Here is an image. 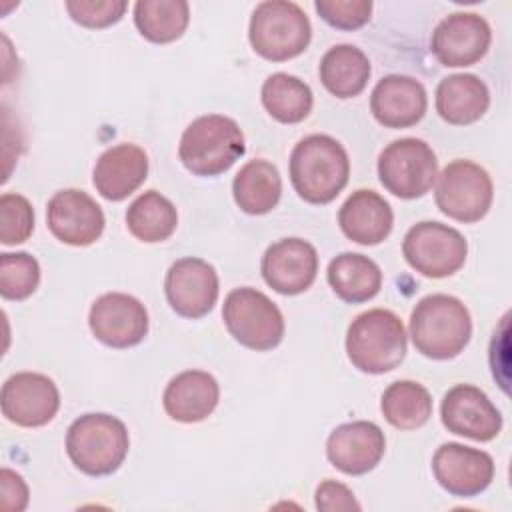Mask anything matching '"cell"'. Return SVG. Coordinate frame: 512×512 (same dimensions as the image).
Masks as SVG:
<instances>
[{
    "instance_id": "1",
    "label": "cell",
    "mask_w": 512,
    "mask_h": 512,
    "mask_svg": "<svg viewBox=\"0 0 512 512\" xmlns=\"http://www.w3.org/2000/svg\"><path fill=\"white\" fill-rule=\"evenodd\" d=\"M350 176L344 146L326 134L302 138L290 154V180L298 196L310 204L332 202Z\"/></svg>"
},
{
    "instance_id": "2",
    "label": "cell",
    "mask_w": 512,
    "mask_h": 512,
    "mask_svg": "<svg viewBox=\"0 0 512 512\" xmlns=\"http://www.w3.org/2000/svg\"><path fill=\"white\" fill-rule=\"evenodd\" d=\"M410 336L422 356L432 360L454 358L470 342V312L454 296H424L410 314Z\"/></svg>"
},
{
    "instance_id": "3",
    "label": "cell",
    "mask_w": 512,
    "mask_h": 512,
    "mask_svg": "<svg viewBox=\"0 0 512 512\" xmlns=\"http://www.w3.org/2000/svg\"><path fill=\"white\" fill-rule=\"evenodd\" d=\"M130 448L128 430L110 414L92 412L76 418L66 434L72 464L88 476H106L120 468Z\"/></svg>"
},
{
    "instance_id": "4",
    "label": "cell",
    "mask_w": 512,
    "mask_h": 512,
    "mask_svg": "<svg viewBox=\"0 0 512 512\" xmlns=\"http://www.w3.org/2000/svg\"><path fill=\"white\" fill-rule=\"evenodd\" d=\"M346 354L360 372L384 374L394 370L406 356L402 320L384 308L358 314L346 332Z\"/></svg>"
},
{
    "instance_id": "5",
    "label": "cell",
    "mask_w": 512,
    "mask_h": 512,
    "mask_svg": "<svg viewBox=\"0 0 512 512\" xmlns=\"http://www.w3.org/2000/svg\"><path fill=\"white\" fill-rule=\"evenodd\" d=\"M246 150L240 126L222 114L196 118L184 130L178 156L184 168L196 176L226 172Z\"/></svg>"
},
{
    "instance_id": "6",
    "label": "cell",
    "mask_w": 512,
    "mask_h": 512,
    "mask_svg": "<svg viewBox=\"0 0 512 512\" xmlns=\"http://www.w3.org/2000/svg\"><path fill=\"white\" fill-rule=\"evenodd\" d=\"M248 38L256 54L272 62H284L306 50L312 26L298 4L270 0L260 2L252 12Z\"/></svg>"
},
{
    "instance_id": "7",
    "label": "cell",
    "mask_w": 512,
    "mask_h": 512,
    "mask_svg": "<svg viewBox=\"0 0 512 512\" xmlns=\"http://www.w3.org/2000/svg\"><path fill=\"white\" fill-rule=\"evenodd\" d=\"M230 336L250 350H272L284 338V318L280 308L256 288L232 290L222 308Z\"/></svg>"
},
{
    "instance_id": "8",
    "label": "cell",
    "mask_w": 512,
    "mask_h": 512,
    "mask_svg": "<svg viewBox=\"0 0 512 512\" xmlns=\"http://www.w3.org/2000/svg\"><path fill=\"white\" fill-rule=\"evenodd\" d=\"M378 178L398 198H420L438 178L436 154L420 138L394 140L380 152Z\"/></svg>"
},
{
    "instance_id": "9",
    "label": "cell",
    "mask_w": 512,
    "mask_h": 512,
    "mask_svg": "<svg viewBox=\"0 0 512 512\" xmlns=\"http://www.w3.org/2000/svg\"><path fill=\"white\" fill-rule=\"evenodd\" d=\"M402 254L422 276L444 278L464 266L468 242L456 228L440 222H418L406 232Z\"/></svg>"
},
{
    "instance_id": "10",
    "label": "cell",
    "mask_w": 512,
    "mask_h": 512,
    "mask_svg": "<svg viewBox=\"0 0 512 512\" xmlns=\"http://www.w3.org/2000/svg\"><path fill=\"white\" fill-rule=\"evenodd\" d=\"M494 196L488 172L470 160L450 162L436 182V204L452 220L478 222L490 210Z\"/></svg>"
},
{
    "instance_id": "11",
    "label": "cell",
    "mask_w": 512,
    "mask_h": 512,
    "mask_svg": "<svg viewBox=\"0 0 512 512\" xmlns=\"http://www.w3.org/2000/svg\"><path fill=\"white\" fill-rule=\"evenodd\" d=\"M88 324L96 340L110 348H130L148 334V312L144 304L124 292H108L94 300Z\"/></svg>"
},
{
    "instance_id": "12",
    "label": "cell",
    "mask_w": 512,
    "mask_h": 512,
    "mask_svg": "<svg viewBox=\"0 0 512 512\" xmlns=\"http://www.w3.org/2000/svg\"><path fill=\"white\" fill-rule=\"evenodd\" d=\"M218 290V274L202 258H180L166 272V300L184 318L196 320L206 316L218 300Z\"/></svg>"
},
{
    "instance_id": "13",
    "label": "cell",
    "mask_w": 512,
    "mask_h": 512,
    "mask_svg": "<svg viewBox=\"0 0 512 512\" xmlns=\"http://www.w3.org/2000/svg\"><path fill=\"white\" fill-rule=\"evenodd\" d=\"M2 414L24 428H38L48 424L58 408L60 394L56 384L38 372L12 374L2 386Z\"/></svg>"
},
{
    "instance_id": "14",
    "label": "cell",
    "mask_w": 512,
    "mask_h": 512,
    "mask_svg": "<svg viewBox=\"0 0 512 512\" xmlns=\"http://www.w3.org/2000/svg\"><path fill=\"white\" fill-rule=\"evenodd\" d=\"M432 472L448 494L470 498L490 486L494 478V460L484 450L448 442L434 452Z\"/></svg>"
},
{
    "instance_id": "15",
    "label": "cell",
    "mask_w": 512,
    "mask_h": 512,
    "mask_svg": "<svg viewBox=\"0 0 512 512\" xmlns=\"http://www.w3.org/2000/svg\"><path fill=\"white\" fill-rule=\"evenodd\" d=\"M492 32L488 22L474 12H454L432 32L430 48L436 60L448 68L472 66L488 50Z\"/></svg>"
},
{
    "instance_id": "16",
    "label": "cell",
    "mask_w": 512,
    "mask_h": 512,
    "mask_svg": "<svg viewBox=\"0 0 512 512\" xmlns=\"http://www.w3.org/2000/svg\"><path fill=\"white\" fill-rule=\"evenodd\" d=\"M440 416L448 432L478 442L496 438L502 428L498 408L472 384H458L450 388L442 398Z\"/></svg>"
},
{
    "instance_id": "17",
    "label": "cell",
    "mask_w": 512,
    "mask_h": 512,
    "mask_svg": "<svg viewBox=\"0 0 512 512\" xmlns=\"http://www.w3.org/2000/svg\"><path fill=\"white\" fill-rule=\"evenodd\" d=\"M46 222L54 238L70 246H88L104 230V212L92 196L78 188L56 192L46 208Z\"/></svg>"
},
{
    "instance_id": "18",
    "label": "cell",
    "mask_w": 512,
    "mask_h": 512,
    "mask_svg": "<svg viewBox=\"0 0 512 512\" xmlns=\"http://www.w3.org/2000/svg\"><path fill=\"white\" fill-rule=\"evenodd\" d=\"M262 278L278 294L294 296L312 286L318 272L316 248L302 238H282L262 256Z\"/></svg>"
},
{
    "instance_id": "19",
    "label": "cell",
    "mask_w": 512,
    "mask_h": 512,
    "mask_svg": "<svg viewBox=\"0 0 512 512\" xmlns=\"http://www.w3.org/2000/svg\"><path fill=\"white\" fill-rule=\"evenodd\" d=\"M386 450L384 432L366 420L346 422L332 430L326 442V456L344 474L360 476L376 468Z\"/></svg>"
},
{
    "instance_id": "20",
    "label": "cell",
    "mask_w": 512,
    "mask_h": 512,
    "mask_svg": "<svg viewBox=\"0 0 512 512\" xmlns=\"http://www.w3.org/2000/svg\"><path fill=\"white\" fill-rule=\"evenodd\" d=\"M428 106L424 86L402 74L382 78L370 96L374 118L386 128H408L422 120Z\"/></svg>"
},
{
    "instance_id": "21",
    "label": "cell",
    "mask_w": 512,
    "mask_h": 512,
    "mask_svg": "<svg viewBox=\"0 0 512 512\" xmlns=\"http://www.w3.org/2000/svg\"><path fill=\"white\" fill-rule=\"evenodd\" d=\"M148 176V156L136 144H116L96 160L92 182L106 200L120 202L128 198Z\"/></svg>"
},
{
    "instance_id": "22",
    "label": "cell",
    "mask_w": 512,
    "mask_h": 512,
    "mask_svg": "<svg viewBox=\"0 0 512 512\" xmlns=\"http://www.w3.org/2000/svg\"><path fill=\"white\" fill-rule=\"evenodd\" d=\"M338 224L352 242L374 246L392 232L394 214L390 204L374 190H356L340 206Z\"/></svg>"
},
{
    "instance_id": "23",
    "label": "cell",
    "mask_w": 512,
    "mask_h": 512,
    "mask_svg": "<svg viewBox=\"0 0 512 512\" xmlns=\"http://www.w3.org/2000/svg\"><path fill=\"white\" fill-rule=\"evenodd\" d=\"M220 398L218 382L204 370H186L174 376L162 396L166 414L184 424L208 418Z\"/></svg>"
},
{
    "instance_id": "24",
    "label": "cell",
    "mask_w": 512,
    "mask_h": 512,
    "mask_svg": "<svg viewBox=\"0 0 512 512\" xmlns=\"http://www.w3.org/2000/svg\"><path fill=\"white\" fill-rule=\"evenodd\" d=\"M488 106L490 92L474 74H452L436 88V112L448 124H472L484 116Z\"/></svg>"
},
{
    "instance_id": "25",
    "label": "cell",
    "mask_w": 512,
    "mask_h": 512,
    "mask_svg": "<svg viewBox=\"0 0 512 512\" xmlns=\"http://www.w3.org/2000/svg\"><path fill=\"white\" fill-rule=\"evenodd\" d=\"M326 278L334 294L348 304H360L374 298L382 286V272L378 264L356 252L336 256L328 264Z\"/></svg>"
},
{
    "instance_id": "26",
    "label": "cell",
    "mask_w": 512,
    "mask_h": 512,
    "mask_svg": "<svg viewBox=\"0 0 512 512\" xmlns=\"http://www.w3.org/2000/svg\"><path fill=\"white\" fill-rule=\"evenodd\" d=\"M320 82L336 98L358 96L370 78V60L368 56L352 46L338 44L330 48L320 60Z\"/></svg>"
},
{
    "instance_id": "27",
    "label": "cell",
    "mask_w": 512,
    "mask_h": 512,
    "mask_svg": "<svg viewBox=\"0 0 512 512\" xmlns=\"http://www.w3.org/2000/svg\"><path fill=\"white\" fill-rule=\"evenodd\" d=\"M232 194L238 208L246 214L270 212L282 194L278 168L268 160H250L234 176Z\"/></svg>"
},
{
    "instance_id": "28",
    "label": "cell",
    "mask_w": 512,
    "mask_h": 512,
    "mask_svg": "<svg viewBox=\"0 0 512 512\" xmlns=\"http://www.w3.org/2000/svg\"><path fill=\"white\" fill-rule=\"evenodd\" d=\"M126 226L140 242H162L174 234L178 226V212L166 196L156 190H148L128 206Z\"/></svg>"
},
{
    "instance_id": "29",
    "label": "cell",
    "mask_w": 512,
    "mask_h": 512,
    "mask_svg": "<svg viewBox=\"0 0 512 512\" xmlns=\"http://www.w3.org/2000/svg\"><path fill=\"white\" fill-rule=\"evenodd\" d=\"M262 104L274 120L296 124L310 114L314 98L306 82L292 74L276 72L262 84Z\"/></svg>"
},
{
    "instance_id": "30",
    "label": "cell",
    "mask_w": 512,
    "mask_h": 512,
    "mask_svg": "<svg viewBox=\"0 0 512 512\" xmlns=\"http://www.w3.org/2000/svg\"><path fill=\"white\" fill-rule=\"evenodd\" d=\"M188 20L190 10L184 0H138L134 4V24L154 44H168L180 38Z\"/></svg>"
},
{
    "instance_id": "31",
    "label": "cell",
    "mask_w": 512,
    "mask_h": 512,
    "mask_svg": "<svg viewBox=\"0 0 512 512\" xmlns=\"http://www.w3.org/2000/svg\"><path fill=\"white\" fill-rule=\"evenodd\" d=\"M380 410L394 428L416 430L432 416V398L422 384L398 380L384 390Z\"/></svg>"
},
{
    "instance_id": "32",
    "label": "cell",
    "mask_w": 512,
    "mask_h": 512,
    "mask_svg": "<svg viewBox=\"0 0 512 512\" xmlns=\"http://www.w3.org/2000/svg\"><path fill=\"white\" fill-rule=\"evenodd\" d=\"M40 282L38 260L26 252L0 256V294L6 300L28 298Z\"/></svg>"
},
{
    "instance_id": "33",
    "label": "cell",
    "mask_w": 512,
    "mask_h": 512,
    "mask_svg": "<svg viewBox=\"0 0 512 512\" xmlns=\"http://www.w3.org/2000/svg\"><path fill=\"white\" fill-rule=\"evenodd\" d=\"M34 230L32 204L20 196L6 192L0 198V240L6 246L22 244Z\"/></svg>"
},
{
    "instance_id": "34",
    "label": "cell",
    "mask_w": 512,
    "mask_h": 512,
    "mask_svg": "<svg viewBox=\"0 0 512 512\" xmlns=\"http://www.w3.org/2000/svg\"><path fill=\"white\" fill-rule=\"evenodd\" d=\"M314 8L326 24L338 30L362 28L372 14L370 0H316Z\"/></svg>"
},
{
    "instance_id": "35",
    "label": "cell",
    "mask_w": 512,
    "mask_h": 512,
    "mask_svg": "<svg viewBox=\"0 0 512 512\" xmlns=\"http://www.w3.org/2000/svg\"><path fill=\"white\" fill-rule=\"evenodd\" d=\"M128 4L124 0H68L66 10L70 18L86 28H106L116 24Z\"/></svg>"
},
{
    "instance_id": "36",
    "label": "cell",
    "mask_w": 512,
    "mask_h": 512,
    "mask_svg": "<svg viewBox=\"0 0 512 512\" xmlns=\"http://www.w3.org/2000/svg\"><path fill=\"white\" fill-rule=\"evenodd\" d=\"M316 508L324 512H342V510H360L352 490L336 480H324L316 488Z\"/></svg>"
},
{
    "instance_id": "37",
    "label": "cell",
    "mask_w": 512,
    "mask_h": 512,
    "mask_svg": "<svg viewBox=\"0 0 512 512\" xmlns=\"http://www.w3.org/2000/svg\"><path fill=\"white\" fill-rule=\"evenodd\" d=\"M0 486H2V510L6 512H20L28 504V486L20 474L10 468H2L0 472Z\"/></svg>"
}]
</instances>
